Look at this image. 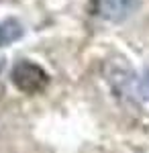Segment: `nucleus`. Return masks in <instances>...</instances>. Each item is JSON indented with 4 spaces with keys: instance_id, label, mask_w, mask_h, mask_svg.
<instances>
[{
    "instance_id": "f257e3e1",
    "label": "nucleus",
    "mask_w": 149,
    "mask_h": 153,
    "mask_svg": "<svg viewBox=\"0 0 149 153\" xmlns=\"http://www.w3.org/2000/svg\"><path fill=\"white\" fill-rule=\"evenodd\" d=\"M12 84L25 92V94H39V92H43L47 88V84H49V76H47V71L41 68V65H37L33 61H19L14 68H12Z\"/></svg>"
},
{
    "instance_id": "f03ea898",
    "label": "nucleus",
    "mask_w": 149,
    "mask_h": 153,
    "mask_svg": "<svg viewBox=\"0 0 149 153\" xmlns=\"http://www.w3.org/2000/svg\"><path fill=\"white\" fill-rule=\"evenodd\" d=\"M23 37V27L16 19H6L0 23V47H6Z\"/></svg>"
},
{
    "instance_id": "7ed1b4c3",
    "label": "nucleus",
    "mask_w": 149,
    "mask_h": 153,
    "mask_svg": "<svg viewBox=\"0 0 149 153\" xmlns=\"http://www.w3.org/2000/svg\"><path fill=\"white\" fill-rule=\"evenodd\" d=\"M129 10V0H102V14L110 21H121Z\"/></svg>"
}]
</instances>
